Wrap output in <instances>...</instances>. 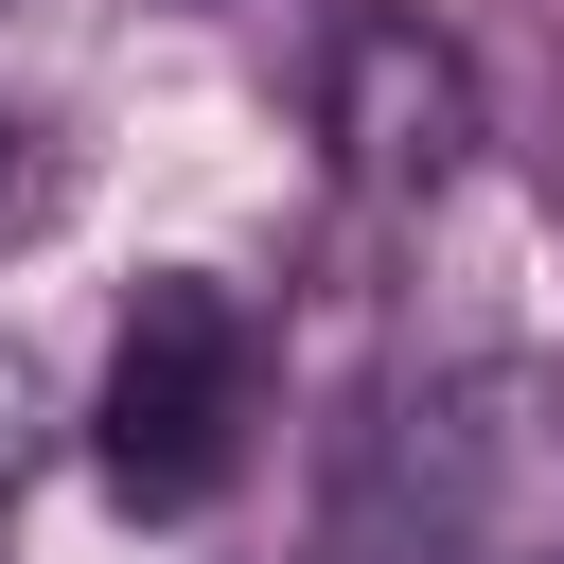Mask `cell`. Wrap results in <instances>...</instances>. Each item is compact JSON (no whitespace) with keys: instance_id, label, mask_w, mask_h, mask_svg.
Segmentation results:
<instances>
[{"instance_id":"cell-1","label":"cell","mask_w":564,"mask_h":564,"mask_svg":"<svg viewBox=\"0 0 564 564\" xmlns=\"http://www.w3.org/2000/svg\"><path fill=\"white\" fill-rule=\"evenodd\" d=\"M352 564H564V352H458L423 370L335 511Z\"/></svg>"},{"instance_id":"cell-2","label":"cell","mask_w":564,"mask_h":564,"mask_svg":"<svg viewBox=\"0 0 564 564\" xmlns=\"http://www.w3.org/2000/svg\"><path fill=\"white\" fill-rule=\"evenodd\" d=\"M247 423H264V317L247 282L212 264H159L106 335V388H88V458L123 511H212L247 476Z\"/></svg>"},{"instance_id":"cell-3","label":"cell","mask_w":564,"mask_h":564,"mask_svg":"<svg viewBox=\"0 0 564 564\" xmlns=\"http://www.w3.org/2000/svg\"><path fill=\"white\" fill-rule=\"evenodd\" d=\"M317 123H335V159L370 176V194H441L458 159H476V70L423 35V18H335V88H317Z\"/></svg>"},{"instance_id":"cell-4","label":"cell","mask_w":564,"mask_h":564,"mask_svg":"<svg viewBox=\"0 0 564 564\" xmlns=\"http://www.w3.org/2000/svg\"><path fill=\"white\" fill-rule=\"evenodd\" d=\"M35 441H53V388H35V352L0 335V511H18V476H35Z\"/></svg>"},{"instance_id":"cell-5","label":"cell","mask_w":564,"mask_h":564,"mask_svg":"<svg viewBox=\"0 0 564 564\" xmlns=\"http://www.w3.org/2000/svg\"><path fill=\"white\" fill-rule=\"evenodd\" d=\"M0 229H35V123L0 106Z\"/></svg>"}]
</instances>
